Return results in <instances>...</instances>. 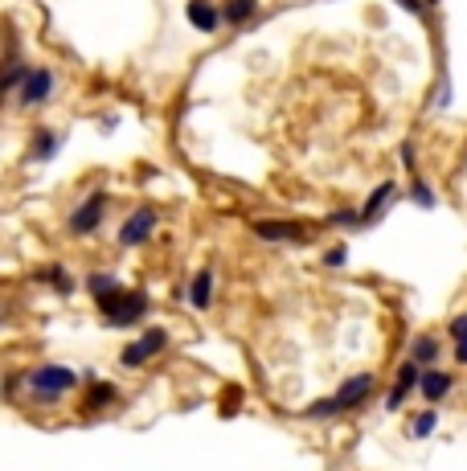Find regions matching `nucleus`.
<instances>
[{
    "instance_id": "obj_1",
    "label": "nucleus",
    "mask_w": 467,
    "mask_h": 471,
    "mask_svg": "<svg viewBox=\"0 0 467 471\" xmlns=\"http://www.w3.org/2000/svg\"><path fill=\"white\" fill-rule=\"evenodd\" d=\"M98 311H103V324L107 328H132L148 316V295L144 291H115L107 300H98Z\"/></svg>"
},
{
    "instance_id": "obj_2",
    "label": "nucleus",
    "mask_w": 467,
    "mask_h": 471,
    "mask_svg": "<svg viewBox=\"0 0 467 471\" xmlns=\"http://www.w3.org/2000/svg\"><path fill=\"white\" fill-rule=\"evenodd\" d=\"M25 385H29L33 398L58 402V398H66V393L79 385V374L66 369V365H37V369H29V374H25Z\"/></svg>"
},
{
    "instance_id": "obj_3",
    "label": "nucleus",
    "mask_w": 467,
    "mask_h": 471,
    "mask_svg": "<svg viewBox=\"0 0 467 471\" xmlns=\"http://www.w3.org/2000/svg\"><path fill=\"white\" fill-rule=\"evenodd\" d=\"M103 214H107V193H90L87 201L66 217V230H70L74 238H90V234L103 226Z\"/></svg>"
},
{
    "instance_id": "obj_4",
    "label": "nucleus",
    "mask_w": 467,
    "mask_h": 471,
    "mask_svg": "<svg viewBox=\"0 0 467 471\" xmlns=\"http://www.w3.org/2000/svg\"><path fill=\"white\" fill-rule=\"evenodd\" d=\"M168 340H173V337H168L164 328H148L140 340H132V345H127L124 353H119V365H127V369H140V365H148L152 356L164 353Z\"/></svg>"
},
{
    "instance_id": "obj_5",
    "label": "nucleus",
    "mask_w": 467,
    "mask_h": 471,
    "mask_svg": "<svg viewBox=\"0 0 467 471\" xmlns=\"http://www.w3.org/2000/svg\"><path fill=\"white\" fill-rule=\"evenodd\" d=\"M156 226H160L156 209H148V205H144V209H135V214L119 226V246H144V242L156 234Z\"/></svg>"
},
{
    "instance_id": "obj_6",
    "label": "nucleus",
    "mask_w": 467,
    "mask_h": 471,
    "mask_svg": "<svg viewBox=\"0 0 467 471\" xmlns=\"http://www.w3.org/2000/svg\"><path fill=\"white\" fill-rule=\"evenodd\" d=\"M423 374H426V369H423L418 361H410V356L397 365V385L389 390V398H386V410H389V414H394V410H402V402L410 398L418 385H423Z\"/></svg>"
},
{
    "instance_id": "obj_7",
    "label": "nucleus",
    "mask_w": 467,
    "mask_h": 471,
    "mask_svg": "<svg viewBox=\"0 0 467 471\" xmlns=\"http://www.w3.org/2000/svg\"><path fill=\"white\" fill-rule=\"evenodd\" d=\"M373 390H378V377H373V374H353V377H349V382L341 385V390L332 393V398L341 402V414H344V410L365 406V402L373 398Z\"/></svg>"
},
{
    "instance_id": "obj_8",
    "label": "nucleus",
    "mask_w": 467,
    "mask_h": 471,
    "mask_svg": "<svg viewBox=\"0 0 467 471\" xmlns=\"http://www.w3.org/2000/svg\"><path fill=\"white\" fill-rule=\"evenodd\" d=\"M53 82H58V74H53L50 66H37V70L25 78V87H21L17 103H21V107H42L45 98L53 95Z\"/></svg>"
},
{
    "instance_id": "obj_9",
    "label": "nucleus",
    "mask_w": 467,
    "mask_h": 471,
    "mask_svg": "<svg viewBox=\"0 0 467 471\" xmlns=\"http://www.w3.org/2000/svg\"><path fill=\"white\" fill-rule=\"evenodd\" d=\"M185 17H189V25L201 29V33H218L221 21H226V13H221L218 5H213V0H189Z\"/></svg>"
},
{
    "instance_id": "obj_10",
    "label": "nucleus",
    "mask_w": 467,
    "mask_h": 471,
    "mask_svg": "<svg viewBox=\"0 0 467 471\" xmlns=\"http://www.w3.org/2000/svg\"><path fill=\"white\" fill-rule=\"evenodd\" d=\"M255 234L263 242H304L308 230L300 222H255Z\"/></svg>"
},
{
    "instance_id": "obj_11",
    "label": "nucleus",
    "mask_w": 467,
    "mask_h": 471,
    "mask_svg": "<svg viewBox=\"0 0 467 471\" xmlns=\"http://www.w3.org/2000/svg\"><path fill=\"white\" fill-rule=\"evenodd\" d=\"M189 303H193L197 311H205L213 303V271H197L193 279H189Z\"/></svg>"
},
{
    "instance_id": "obj_12",
    "label": "nucleus",
    "mask_w": 467,
    "mask_h": 471,
    "mask_svg": "<svg viewBox=\"0 0 467 471\" xmlns=\"http://www.w3.org/2000/svg\"><path fill=\"white\" fill-rule=\"evenodd\" d=\"M62 148V135L50 132V127H42V132L29 140V161H53V152Z\"/></svg>"
},
{
    "instance_id": "obj_13",
    "label": "nucleus",
    "mask_w": 467,
    "mask_h": 471,
    "mask_svg": "<svg viewBox=\"0 0 467 471\" xmlns=\"http://www.w3.org/2000/svg\"><path fill=\"white\" fill-rule=\"evenodd\" d=\"M389 197H394V180H381V185L369 193V201L361 205L365 226H373V222H378V217H381V209H386V205H389Z\"/></svg>"
},
{
    "instance_id": "obj_14",
    "label": "nucleus",
    "mask_w": 467,
    "mask_h": 471,
    "mask_svg": "<svg viewBox=\"0 0 467 471\" xmlns=\"http://www.w3.org/2000/svg\"><path fill=\"white\" fill-rule=\"evenodd\" d=\"M451 385H455V382H451V374H443V369H426L418 390L426 393V402H443L451 393Z\"/></svg>"
},
{
    "instance_id": "obj_15",
    "label": "nucleus",
    "mask_w": 467,
    "mask_h": 471,
    "mask_svg": "<svg viewBox=\"0 0 467 471\" xmlns=\"http://www.w3.org/2000/svg\"><path fill=\"white\" fill-rule=\"evenodd\" d=\"M410 361H418L423 369H431V365L439 361V340L434 337H415L410 340Z\"/></svg>"
},
{
    "instance_id": "obj_16",
    "label": "nucleus",
    "mask_w": 467,
    "mask_h": 471,
    "mask_svg": "<svg viewBox=\"0 0 467 471\" xmlns=\"http://www.w3.org/2000/svg\"><path fill=\"white\" fill-rule=\"evenodd\" d=\"M87 291L95 295V303H98V300H107V295L124 291V283H119L115 275H107V271H95V275H87Z\"/></svg>"
},
{
    "instance_id": "obj_17",
    "label": "nucleus",
    "mask_w": 467,
    "mask_h": 471,
    "mask_svg": "<svg viewBox=\"0 0 467 471\" xmlns=\"http://www.w3.org/2000/svg\"><path fill=\"white\" fill-rule=\"evenodd\" d=\"M37 279H42V283H50L53 291H62V295H70V291H74L70 271L58 267V263H53V267H42V271H37Z\"/></svg>"
},
{
    "instance_id": "obj_18",
    "label": "nucleus",
    "mask_w": 467,
    "mask_h": 471,
    "mask_svg": "<svg viewBox=\"0 0 467 471\" xmlns=\"http://www.w3.org/2000/svg\"><path fill=\"white\" fill-rule=\"evenodd\" d=\"M29 74H33V66L9 62V70H5V82H0V90H5V95H21V87H25Z\"/></svg>"
},
{
    "instance_id": "obj_19",
    "label": "nucleus",
    "mask_w": 467,
    "mask_h": 471,
    "mask_svg": "<svg viewBox=\"0 0 467 471\" xmlns=\"http://www.w3.org/2000/svg\"><path fill=\"white\" fill-rule=\"evenodd\" d=\"M255 9H258V0H226V21L229 25H242V21H250L255 17Z\"/></svg>"
},
{
    "instance_id": "obj_20",
    "label": "nucleus",
    "mask_w": 467,
    "mask_h": 471,
    "mask_svg": "<svg viewBox=\"0 0 467 471\" xmlns=\"http://www.w3.org/2000/svg\"><path fill=\"white\" fill-rule=\"evenodd\" d=\"M336 414H341V402L336 398H320L304 410V418H312V422H324V418H336Z\"/></svg>"
},
{
    "instance_id": "obj_21",
    "label": "nucleus",
    "mask_w": 467,
    "mask_h": 471,
    "mask_svg": "<svg viewBox=\"0 0 467 471\" xmlns=\"http://www.w3.org/2000/svg\"><path fill=\"white\" fill-rule=\"evenodd\" d=\"M328 226H341V230H361L365 217H361V209H332V214H328Z\"/></svg>"
},
{
    "instance_id": "obj_22",
    "label": "nucleus",
    "mask_w": 467,
    "mask_h": 471,
    "mask_svg": "<svg viewBox=\"0 0 467 471\" xmlns=\"http://www.w3.org/2000/svg\"><path fill=\"white\" fill-rule=\"evenodd\" d=\"M434 427H439V414L434 410H423V414L410 422V439H426V435H434Z\"/></svg>"
},
{
    "instance_id": "obj_23",
    "label": "nucleus",
    "mask_w": 467,
    "mask_h": 471,
    "mask_svg": "<svg viewBox=\"0 0 467 471\" xmlns=\"http://www.w3.org/2000/svg\"><path fill=\"white\" fill-rule=\"evenodd\" d=\"M115 402V385H90V398H87V410H103Z\"/></svg>"
},
{
    "instance_id": "obj_24",
    "label": "nucleus",
    "mask_w": 467,
    "mask_h": 471,
    "mask_svg": "<svg viewBox=\"0 0 467 471\" xmlns=\"http://www.w3.org/2000/svg\"><path fill=\"white\" fill-rule=\"evenodd\" d=\"M410 201H415L418 209H434V193L423 185V180H415V189H410Z\"/></svg>"
},
{
    "instance_id": "obj_25",
    "label": "nucleus",
    "mask_w": 467,
    "mask_h": 471,
    "mask_svg": "<svg viewBox=\"0 0 467 471\" xmlns=\"http://www.w3.org/2000/svg\"><path fill=\"white\" fill-rule=\"evenodd\" d=\"M349 263V246H332L324 250V267H344Z\"/></svg>"
},
{
    "instance_id": "obj_26",
    "label": "nucleus",
    "mask_w": 467,
    "mask_h": 471,
    "mask_svg": "<svg viewBox=\"0 0 467 471\" xmlns=\"http://www.w3.org/2000/svg\"><path fill=\"white\" fill-rule=\"evenodd\" d=\"M238 402H242V390H226L221 393V414H234V410H238Z\"/></svg>"
},
{
    "instance_id": "obj_27",
    "label": "nucleus",
    "mask_w": 467,
    "mask_h": 471,
    "mask_svg": "<svg viewBox=\"0 0 467 471\" xmlns=\"http://www.w3.org/2000/svg\"><path fill=\"white\" fill-rule=\"evenodd\" d=\"M451 337H455V345H467V311L451 320Z\"/></svg>"
},
{
    "instance_id": "obj_28",
    "label": "nucleus",
    "mask_w": 467,
    "mask_h": 471,
    "mask_svg": "<svg viewBox=\"0 0 467 471\" xmlns=\"http://www.w3.org/2000/svg\"><path fill=\"white\" fill-rule=\"evenodd\" d=\"M402 164H406V169H410V172L418 169V152H415V143H410V140L402 143Z\"/></svg>"
},
{
    "instance_id": "obj_29",
    "label": "nucleus",
    "mask_w": 467,
    "mask_h": 471,
    "mask_svg": "<svg viewBox=\"0 0 467 471\" xmlns=\"http://www.w3.org/2000/svg\"><path fill=\"white\" fill-rule=\"evenodd\" d=\"M21 382H25V377H17L13 374L9 382H5V398H17V390H21Z\"/></svg>"
},
{
    "instance_id": "obj_30",
    "label": "nucleus",
    "mask_w": 467,
    "mask_h": 471,
    "mask_svg": "<svg viewBox=\"0 0 467 471\" xmlns=\"http://www.w3.org/2000/svg\"><path fill=\"white\" fill-rule=\"evenodd\" d=\"M402 9H410V13H423V0H397Z\"/></svg>"
},
{
    "instance_id": "obj_31",
    "label": "nucleus",
    "mask_w": 467,
    "mask_h": 471,
    "mask_svg": "<svg viewBox=\"0 0 467 471\" xmlns=\"http://www.w3.org/2000/svg\"><path fill=\"white\" fill-rule=\"evenodd\" d=\"M455 361H459V365H467V345H455Z\"/></svg>"
}]
</instances>
